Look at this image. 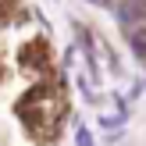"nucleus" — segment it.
Wrapping results in <instances>:
<instances>
[{"label": "nucleus", "mask_w": 146, "mask_h": 146, "mask_svg": "<svg viewBox=\"0 0 146 146\" xmlns=\"http://www.w3.org/2000/svg\"><path fill=\"white\" fill-rule=\"evenodd\" d=\"M121 18L125 21H135V18H146V0H128L121 7Z\"/></svg>", "instance_id": "1"}, {"label": "nucleus", "mask_w": 146, "mask_h": 146, "mask_svg": "<svg viewBox=\"0 0 146 146\" xmlns=\"http://www.w3.org/2000/svg\"><path fill=\"white\" fill-rule=\"evenodd\" d=\"M132 43H135V54H146V32H143V29L132 36Z\"/></svg>", "instance_id": "2"}]
</instances>
